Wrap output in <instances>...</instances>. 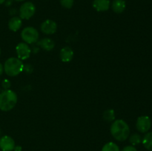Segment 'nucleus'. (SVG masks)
Here are the masks:
<instances>
[{
	"mask_svg": "<svg viewBox=\"0 0 152 151\" xmlns=\"http://www.w3.org/2000/svg\"><path fill=\"white\" fill-rule=\"evenodd\" d=\"M22 25V21L20 17L18 16H13L9 20L8 28L10 30L13 32H16L21 28Z\"/></svg>",
	"mask_w": 152,
	"mask_h": 151,
	"instance_id": "ddd939ff",
	"label": "nucleus"
},
{
	"mask_svg": "<svg viewBox=\"0 0 152 151\" xmlns=\"http://www.w3.org/2000/svg\"><path fill=\"white\" fill-rule=\"evenodd\" d=\"M15 1H25V0H15Z\"/></svg>",
	"mask_w": 152,
	"mask_h": 151,
	"instance_id": "a878e982",
	"label": "nucleus"
},
{
	"mask_svg": "<svg viewBox=\"0 0 152 151\" xmlns=\"http://www.w3.org/2000/svg\"><path fill=\"white\" fill-rule=\"evenodd\" d=\"M101 151H120V150L114 142H108L102 147Z\"/></svg>",
	"mask_w": 152,
	"mask_h": 151,
	"instance_id": "f3484780",
	"label": "nucleus"
},
{
	"mask_svg": "<svg viewBox=\"0 0 152 151\" xmlns=\"http://www.w3.org/2000/svg\"><path fill=\"white\" fill-rule=\"evenodd\" d=\"M37 45L41 47L43 50H46V51H50L55 47L54 41L50 38H44L40 41H37Z\"/></svg>",
	"mask_w": 152,
	"mask_h": 151,
	"instance_id": "f8f14e48",
	"label": "nucleus"
},
{
	"mask_svg": "<svg viewBox=\"0 0 152 151\" xmlns=\"http://www.w3.org/2000/svg\"><path fill=\"white\" fill-rule=\"evenodd\" d=\"M74 50L71 48L70 47H64L63 48L61 49L60 50V59L62 62H70L74 58Z\"/></svg>",
	"mask_w": 152,
	"mask_h": 151,
	"instance_id": "9b49d317",
	"label": "nucleus"
},
{
	"mask_svg": "<svg viewBox=\"0 0 152 151\" xmlns=\"http://www.w3.org/2000/svg\"><path fill=\"white\" fill-rule=\"evenodd\" d=\"M36 12V7L31 1H26L19 8V17L22 19H30L34 16Z\"/></svg>",
	"mask_w": 152,
	"mask_h": 151,
	"instance_id": "39448f33",
	"label": "nucleus"
},
{
	"mask_svg": "<svg viewBox=\"0 0 152 151\" xmlns=\"http://www.w3.org/2000/svg\"><path fill=\"white\" fill-rule=\"evenodd\" d=\"M21 37L27 44H34L38 41L39 35L36 28L33 27H26L21 32Z\"/></svg>",
	"mask_w": 152,
	"mask_h": 151,
	"instance_id": "20e7f679",
	"label": "nucleus"
},
{
	"mask_svg": "<svg viewBox=\"0 0 152 151\" xmlns=\"http://www.w3.org/2000/svg\"><path fill=\"white\" fill-rule=\"evenodd\" d=\"M74 0H60L61 5L67 9H70L73 7Z\"/></svg>",
	"mask_w": 152,
	"mask_h": 151,
	"instance_id": "6ab92c4d",
	"label": "nucleus"
},
{
	"mask_svg": "<svg viewBox=\"0 0 152 151\" xmlns=\"http://www.w3.org/2000/svg\"><path fill=\"white\" fill-rule=\"evenodd\" d=\"M103 119L108 122H111L115 119V113L113 109H108L104 111L103 113Z\"/></svg>",
	"mask_w": 152,
	"mask_h": 151,
	"instance_id": "dca6fc26",
	"label": "nucleus"
},
{
	"mask_svg": "<svg viewBox=\"0 0 152 151\" xmlns=\"http://www.w3.org/2000/svg\"><path fill=\"white\" fill-rule=\"evenodd\" d=\"M129 142L132 144V146H135L142 142V138L137 133H134L129 137Z\"/></svg>",
	"mask_w": 152,
	"mask_h": 151,
	"instance_id": "a211bd4d",
	"label": "nucleus"
},
{
	"mask_svg": "<svg viewBox=\"0 0 152 151\" xmlns=\"http://www.w3.org/2000/svg\"><path fill=\"white\" fill-rule=\"evenodd\" d=\"M151 127V120L148 115L140 116L137 120L136 127L139 132L142 133H147Z\"/></svg>",
	"mask_w": 152,
	"mask_h": 151,
	"instance_id": "423d86ee",
	"label": "nucleus"
},
{
	"mask_svg": "<svg viewBox=\"0 0 152 151\" xmlns=\"http://www.w3.org/2000/svg\"><path fill=\"white\" fill-rule=\"evenodd\" d=\"M142 143L145 149L152 151V132L146 133L142 139Z\"/></svg>",
	"mask_w": 152,
	"mask_h": 151,
	"instance_id": "2eb2a0df",
	"label": "nucleus"
},
{
	"mask_svg": "<svg viewBox=\"0 0 152 151\" xmlns=\"http://www.w3.org/2000/svg\"><path fill=\"white\" fill-rule=\"evenodd\" d=\"M111 2L109 0H94L93 7L98 12L107 11L110 8Z\"/></svg>",
	"mask_w": 152,
	"mask_h": 151,
	"instance_id": "9d476101",
	"label": "nucleus"
},
{
	"mask_svg": "<svg viewBox=\"0 0 152 151\" xmlns=\"http://www.w3.org/2000/svg\"><path fill=\"white\" fill-rule=\"evenodd\" d=\"M121 151H137V149L131 145V146L125 147Z\"/></svg>",
	"mask_w": 152,
	"mask_h": 151,
	"instance_id": "412c9836",
	"label": "nucleus"
},
{
	"mask_svg": "<svg viewBox=\"0 0 152 151\" xmlns=\"http://www.w3.org/2000/svg\"><path fill=\"white\" fill-rule=\"evenodd\" d=\"M4 1H5V0H0V4H3V3H4Z\"/></svg>",
	"mask_w": 152,
	"mask_h": 151,
	"instance_id": "393cba45",
	"label": "nucleus"
},
{
	"mask_svg": "<svg viewBox=\"0 0 152 151\" xmlns=\"http://www.w3.org/2000/svg\"><path fill=\"white\" fill-rule=\"evenodd\" d=\"M40 28L43 33L47 34V35H51L56 32L57 24L51 19H47L42 23Z\"/></svg>",
	"mask_w": 152,
	"mask_h": 151,
	"instance_id": "6e6552de",
	"label": "nucleus"
},
{
	"mask_svg": "<svg viewBox=\"0 0 152 151\" xmlns=\"http://www.w3.org/2000/svg\"><path fill=\"white\" fill-rule=\"evenodd\" d=\"M110 131L114 139L119 142L126 141L130 135V128L129 124L123 119L115 120L111 124Z\"/></svg>",
	"mask_w": 152,
	"mask_h": 151,
	"instance_id": "f257e3e1",
	"label": "nucleus"
},
{
	"mask_svg": "<svg viewBox=\"0 0 152 151\" xmlns=\"http://www.w3.org/2000/svg\"><path fill=\"white\" fill-rule=\"evenodd\" d=\"M1 86H2V87L4 90H8L10 87V86H11V83H10V81L8 79L5 78L1 82Z\"/></svg>",
	"mask_w": 152,
	"mask_h": 151,
	"instance_id": "aec40b11",
	"label": "nucleus"
},
{
	"mask_svg": "<svg viewBox=\"0 0 152 151\" xmlns=\"http://www.w3.org/2000/svg\"><path fill=\"white\" fill-rule=\"evenodd\" d=\"M15 142L10 136H3L0 138V149L2 151H12L15 147Z\"/></svg>",
	"mask_w": 152,
	"mask_h": 151,
	"instance_id": "1a4fd4ad",
	"label": "nucleus"
},
{
	"mask_svg": "<svg viewBox=\"0 0 152 151\" xmlns=\"http://www.w3.org/2000/svg\"><path fill=\"white\" fill-rule=\"evenodd\" d=\"M111 7L114 13H122L126 10V1L125 0H114L111 4Z\"/></svg>",
	"mask_w": 152,
	"mask_h": 151,
	"instance_id": "4468645a",
	"label": "nucleus"
},
{
	"mask_svg": "<svg viewBox=\"0 0 152 151\" xmlns=\"http://www.w3.org/2000/svg\"><path fill=\"white\" fill-rule=\"evenodd\" d=\"M0 55H1V49H0Z\"/></svg>",
	"mask_w": 152,
	"mask_h": 151,
	"instance_id": "bb28decb",
	"label": "nucleus"
},
{
	"mask_svg": "<svg viewBox=\"0 0 152 151\" xmlns=\"http://www.w3.org/2000/svg\"><path fill=\"white\" fill-rule=\"evenodd\" d=\"M17 58L20 60H26L30 57L31 53V49L28 44L25 42H20L16 47Z\"/></svg>",
	"mask_w": 152,
	"mask_h": 151,
	"instance_id": "0eeeda50",
	"label": "nucleus"
},
{
	"mask_svg": "<svg viewBox=\"0 0 152 151\" xmlns=\"http://www.w3.org/2000/svg\"><path fill=\"white\" fill-rule=\"evenodd\" d=\"M24 70L26 71V73H30L32 72L33 68H32V67H31L30 65H24Z\"/></svg>",
	"mask_w": 152,
	"mask_h": 151,
	"instance_id": "4be33fe9",
	"label": "nucleus"
},
{
	"mask_svg": "<svg viewBox=\"0 0 152 151\" xmlns=\"http://www.w3.org/2000/svg\"><path fill=\"white\" fill-rule=\"evenodd\" d=\"M4 70L9 76H16L24 70V65L22 61L18 58H9L4 62Z\"/></svg>",
	"mask_w": 152,
	"mask_h": 151,
	"instance_id": "7ed1b4c3",
	"label": "nucleus"
},
{
	"mask_svg": "<svg viewBox=\"0 0 152 151\" xmlns=\"http://www.w3.org/2000/svg\"><path fill=\"white\" fill-rule=\"evenodd\" d=\"M17 103V95L13 90H4L0 93V110L4 112L10 111Z\"/></svg>",
	"mask_w": 152,
	"mask_h": 151,
	"instance_id": "f03ea898",
	"label": "nucleus"
},
{
	"mask_svg": "<svg viewBox=\"0 0 152 151\" xmlns=\"http://www.w3.org/2000/svg\"><path fill=\"white\" fill-rule=\"evenodd\" d=\"M22 147L19 146V145H18V146H15L13 150H14V151H22Z\"/></svg>",
	"mask_w": 152,
	"mask_h": 151,
	"instance_id": "5701e85b",
	"label": "nucleus"
},
{
	"mask_svg": "<svg viewBox=\"0 0 152 151\" xmlns=\"http://www.w3.org/2000/svg\"><path fill=\"white\" fill-rule=\"evenodd\" d=\"M3 71H4V66H3V65L0 63V76L2 74Z\"/></svg>",
	"mask_w": 152,
	"mask_h": 151,
	"instance_id": "b1692460",
	"label": "nucleus"
}]
</instances>
